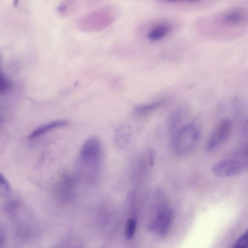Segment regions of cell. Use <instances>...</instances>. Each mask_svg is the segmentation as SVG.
Returning <instances> with one entry per match:
<instances>
[{
    "label": "cell",
    "mask_w": 248,
    "mask_h": 248,
    "mask_svg": "<svg viewBox=\"0 0 248 248\" xmlns=\"http://www.w3.org/2000/svg\"><path fill=\"white\" fill-rule=\"evenodd\" d=\"M0 184L1 187L4 189L6 192H10L11 190L10 184L1 173L0 174Z\"/></svg>",
    "instance_id": "obj_14"
},
{
    "label": "cell",
    "mask_w": 248,
    "mask_h": 248,
    "mask_svg": "<svg viewBox=\"0 0 248 248\" xmlns=\"http://www.w3.org/2000/svg\"><path fill=\"white\" fill-rule=\"evenodd\" d=\"M69 122L67 120H57L43 124L32 131L28 136L31 140L36 139L52 129L67 125Z\"/></svg>",
    "instance_id": "obj_7"
},
{
    "label": "cell",
    "mask_w": 248,
    "mask_h": 248,
    "mask_svg": "<svg viewBox=\"0 0 248 248\" xmlns=\"http://www.w3.org/2000/svg\"><path fill=\"white\" fill-rule=\"evenodd\" d=\"M244 168L242 164L234 159H224L216 163L212 168L213 173L219 177L235 175Z\"/></svg>",
    "instance_id": "obj_5"
},
{
    "label": "cell",
    "mask_w": 248,
    "mask_h": 248,
    "mask_svg": "<svg viewBox=\"0 0 248 248\" xmlns=\"http://www.w3.org/2000/svg\"><path fill=\"white\" fill-rule=\"evenodd\" d=\"M172 30V26L169 23L166 22L158 23L149 31L147 38L152 41L159 40L169 34Z\"/></svg>",
    "instance_id": "obj_6"
},
{
    "label": "cell",
    "mask_w": 248,
    "mask_h": 248,
    "mask_svg": "<svg viewBox=\"0 0 248 248\" xmlns=\"http://www.w3.org/2000/svg\"><path fill=\"white\" fill-rule=\"evenodd\" d=\"M136 228V220L133 218L128 219L126 223L124 232V236L127 239H130L133 237Z\"/></svg>",
    "instance_id": "obj_12"
},
{
    "label": "cell",
    "mask_w": 248,
    "mask_h": 248,
    "mask_svg": "<svg viewBox=\"0 0 248 248\" xmlns=\"http://www.w3.org/2000/svg\"></svg>",
    "instance_id": "obj_17"
},
{
    "label": "cell",
    "mask_w": 248,
    "mask_h": 248,
    "mask_svg": "<svg viewBox=\"0 0 248 248\" xmlns=\"http://www.w3.org/2000/svg\"><path fill=\"white\" fill-rule=\"evenodd\" d=\"M247 124H248V119H247Z\"/></svg>",
    "instance_id": "obj_16"
},
{
    "label": "cell",
    "mask_w": 248,
    "mask_h": 248,
    "mask_svg": "<svg viewBox=\"0 0 248 248\" xmlns=\"http://www.w3.org/2000/svg\"><path fill=\"white\" fill-rule=\"evenodd\" d=\"M232 124L229 119H224L213 129L207 142L206 148L212 151L222 145L228 138L232 132Z\"/></svg>",
    "instance_id": "obj_4"
},
{
    "label": "cell",
    "mask_w": 248,
    "mask_h": 248,
    "mask_svg": "<svg viewBox=\"0 0 248 248\" xmlns=\"http://www.w3.org/2000/svg\"><path fill=\"white\" fill-rule=\"evenodd\" d=\"M242 8L232 9L226 12L222 16L221 21L227 24L236 25L245 20V14Z\"/></svg>",
    "instance_id": "obj_8"
},
{
    "label": "cell",
    "mask_w": 248,
    "mask_h": 248,
    "mask_svg": "<svg viewBox=\"0 0 248 248\" xmlns=\"http://www.w3.org/2000/svg\"><path fill=\"white\" fill-rule=\"evenodd\" d=\"M232 248H248V229L236 240Z\"/></svg>",
    "instance_id": "obj_13"
},
{
    "label": "cell",
    "mask_w": 248,
    "mask_h": 248,
    "mask_svg": "<svg viewBox=\"0 0 248 248\" xmlns=\"http://www.w3.org/2000/svg\"><path fill=\"white\" fill-rule=\"evenodd\" d=\"M166 102V101L164 100H160L149 104L140 105L135 108L134 111L137 114H145L164 105Z\"/></svg>",
    "instance_id": "obj_9"
},
{
    "label": "cell",
    "mask_w": 248,
    "mask_h": 248,
    "mask_svg": "<svg viewBox=\"0 0 248 248\" xmlns=\"http://www.w3.org/2000/svg\"><path fill=\"white\" fill-rule=\"evenodd\" d=\"M183 112L182 110H177L170 116L169 121V127L170 131L174 134L179 128L183 119Z\"/></svg>",
    "instance_id": "obj_10"
},
{
    "label": "cell",
    "mask_w": 248,
    "mask_h": 248,
    "mask_svg": "<svg viewBox=\"0 0 248 248\" xmlns=\"http://www.w3.org/2000/svg\"><path fill=\"white\" fill-rule=\"evenodd\" d=\"M200 132L194 123L184 124L174 133L173 145L176 154L186 155L191 153L197 146Z\"/></svg>",
    "instance_id": "obj_1"
},
{
    "label": "cell",
    "mask_w": 248,
    "mask_h": 248,
    "mask_svg": "<svg viewBox=\"0 0 248 248\" xmlns=\"http://www.w3.org/2000/svg\"><path fill=\"white\" fill-rule=\"evenodd\" d=\"M101 157V147L96 138L88 139L83 145L79 155V161L83 166L90 169L96 177L98 171Z\"/></svg>",
    "instance_id": "obj_2"
},
{
    "label": "cell",
    "mask_w": 248,
    "mask_h": 248,
    "mask_svg": "<svg viewBox=\"0 0 248 248\" xmlns=\"http://www.w3.org/2000/svg\"><path fill=\"white\" fill-rule=\"evenodd\" d=\"M148 158L149 162L151 166L154 165L155 158H156V153L155 151L152 149H150L148 152Z\"/></svg>",
    "instance_id": "obj_15"
},
{
    "label": "cell",
    "mask_w": 248,
    "mask_h": 248,
    "mask_svg": "<svg viewBox=\"0 0 248 248\" xmlns=\"http://www.w3.org/2000/svg\"><path fill=\"white\" fill-rule=\"evenodd\" d=\"M172 217V210L161 203L157 207V211L148 225L149 229L160 235H165L170 226Z\"/></svg>",
    "instance_id": "obj_3"
},
{
    "label": "cell",
    "mask_w": 248,
    "mask_h": 248,
    "mask_svg": "<svg viewBox=\"0 0 248 248\" xmlns=\"http://www.w3.org/2000/svg\"><path fill=\"white\" fill-rule=\"evenodd\" d=\"M124 128H122L118 131L115 138V142L117 146L120 148H123L127 145L129 140V133L125 130Z\"/></svg>",
    "instance_id": "obj_11"
}]
</instances>
